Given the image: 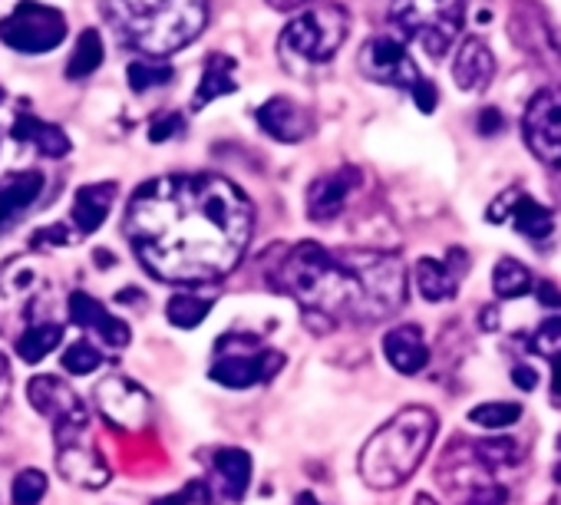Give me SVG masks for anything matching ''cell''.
<instances>
[{
  "label": "cell",
  "instance_id": "cell-1",
  "mask_svg": "<svg viewBox=\"0 0 561 505\" xmlns=\"http://www.w3.org/2000/svg\"><path fill=\"white\" fill-rule=\"evenodd\" d=\"M254 211L221 175H162L126 208V238L149 275L169 285H211L231 275L248 251Z\"/></svg>",
  "mask_w": 561,
  "mask_h": 505
},
{
  "label": "cell",
  "instance_id": "cell-2",
  "mask_svg": "<svg viewBox=\"0 0 561 505\" xmlns=\"http://www.w3.org/2000/svg\"><path fill=\"white\" fill-rule=\"evenodd\" d=\"M274 288L324 321H383L407 301V268L387 251H331L301 241L271 272Z\"/></svg>",
  "mask_w": 561,
  "mask_h": 505
},
{
  "label": "cell",
  "instance_id": "cell-3",
  "mask_svg": "<svg viewBox=\"0 0 561 505\" xmlns=\"http://www.w3.org/2000/svg\"><path fill=\"white\" fill-rule=\"evenodd\" d=\"M103 18L123 47L162 60L205 31L208 0H103Z\"/></svg>",
  "mask_w": 561,
  "mask_h": 505
},
{
  "label": "cell",
  "instance_id": "cell-4",
  "mask_svg": "<svg viewBox=\"0 0 561 505\" xmlns=\"http://www.w3.org/2000/svg\"><path fill=\"white\" fill-rule=\"evenodd\" d=\"M436 413L426 406H407L383 423L360 449V479L370 489L403 485L426 459L436 436Z\"/></svg>",
  "mask_w": 561,
  "mask_h": 505
},
{
  "label": "cell",
  "instance_id": "cell-5",
  "mask_svg": "<svg viewBox=\"0 0 561 505\" xmlns=\"http://www.w3.org/2000/svg\"><path fill=\"white\" fill-rule=\"evenodd\" d=\"M522 452L512 436L485 443H453L436 469L439 485L456 505H505L508 489L502 472L518 466Z\"/></svg>",
  "mask_w": 561,
  "mask_h": 505
},
{
  "label": "cell",
  "instance_id": "cell-6",
  "mask_svg": "<svg viewBox=\"0 0 561 505\" xmlns=\"http://www.w3.org/2000/svg\"><path fill=\"white\" fill-rule=\"evenodd\" d=\"M390 21L407 41H416L433 60H443L466 24V0H393Z\"/></svg>",
  "mask_w": 561,
  "mask_h": 505
},
{
  "label": "cell",
  "instance_id": "cell-7",
  "mask_svg": "<svg viewBox=\"0 0 561 505\" xmlns=\"http://www.w3.org/2000/svg\"><path fill=\"white\" fill-rule=\"evenodd\" d=\"M351 34V18L337 4L311 8L295 18L280 34V57L288 67L295 64H328Z\"/></svg>",
  "mask_w": 561,
  "mask_h": 505
},
{
  "label": "cell",
  "instance_id": "cell-8",
  "mask_svg": "<svg viewBox=\"0 0 561 505\" xmlns=\"http://www.w3.org/2000/svg\"><path fill=\"white\" fill-rule=\"evenodd\" d=\"M280 364H285V357L264 347L257 337L225 334L215 344V364L208 377L228 390H248L254 383H267L280 370Z\"/></svg>",
  "mask_w": 561,
  "mask_h": 505
},
{
  "label": "cell",
  "instance_id": "cell-9",
  "mask_svg": "<svg viewBox=\"0 0 561 505\" xmlns=\"http://www.w3.org/2000/svg\"><path fill=\"white\" fill-rule=\"evenodd\" d=\"M47 282L31 259H11L0 265V337H21L37 324V308L44 305Z\"/></svg>",
  "mask_w": 561,
  "mask_h": 505
},
{
  "label": "cell",
  "instance_id": "cell-10",
  "mask_svg": "<svg viewBox=\"0 0 561 505\" xmlns=\"http://www.w3.org/2000/svg\"><path fill=\"white\" fill-rule=\"evenodd\" d=\"M0 41L18 54H50L67 41V18L57 8H47L41 0H21V4L0 21Z\"/></svg>",
  "mask_w": 561,
  "mask_h": 505
},
{
  "label": "cell",
  "instance_id": "cell-11",
  "mask_svg": "<svg viewBox=\"0 0 561 505\" xmlns=\"http://www.w3.org/2000/svg\"><path fill=\"white\" fill-rule=\"evenodd\" d=\"M357 70L367 80L393 87V90H413L423 80L407 44L397 37H370L357 54Z\"/></svg>",
  "mask_w": 561,
  "mask_h": 505
},
{
  "label": "cell",
  "instance_id": "cell-12",
  "mask_svg": "<svg viewBox=\"0 0 561 505\" xmlns=\"http://www.w3.org/2000/svg\"><path fill=\"white\" fill-rule=\"evenodd\" d=\"M522 133L538 162L561 169V87H548L531 96Z\"/></svg>",
  "mask_w": 561,
  "mask_h": 505
},
{
  "label": "cell",
  "instance_id": "cell-13",
  "mask_svg": "<svg viewBox=\"0 0 561 505\" xmlns=\"http://www.w3.org/2000/svg\"><path fill=\"white\" fill-rule=\"evenodd\" d=\"M27 400L34 403L37 413L54 420V436H70L83 433L90 423L87 403L77 397V390L57 377H34L27 387Z\"/></svg>",
  "mask_w": 561,
  "mask_h": 505
},
{
  "label": "cell",
  "instance_id": "cell-14",
  "mask_svg": "<svg viewBox=\"0 0 561 505\" xmlns=\"http://www.w3.org/2000/svg\"><path fill=\"white\" fill-rule=\"evenodd\" d=\"M485 221H492V225H502V221H508L522 238H528V241H541V238H548L551 231H554V215H551V208H545L541 202H535L525 188H518V185H512V188H505L489 208H485Z\"/></svg>",
  "mask_w": 561,
  "mask_h": 505
},
{
  "label": "cell",
  "instance_id": "cell-15",
  "mask_svg": "<svg viewBox=\"0 0 561 505\" xmlns=\"http://www.w3.org/2000/svg\"><path fill=\"white\" fill-rule=\"evenodd\" d=\"M57 469L77 489H103L110 482V466L83 433L57 436Z\"/></svg>",
  "mask_w": 561,
  "mask_h": 505
},
{
  "label": "cell",
  "instance_id": "cell-16",
  "mask_svg": "<svg viewBox=\"0 0 561 505\" xmlns=\"http://www.w3.org/2000/svg\"><path fill=\"white\" fill-rule=\"evenodd\" d=\"M96 406L110 423H116L123 429H139L149 420V393L126 377L100 380L96 383Z\"/></svg>",
  "mask_w": 561,
  "mask_h": 505
},
{
  "label": "cell",
  "instance_id": "cell-17",
  "mask_svg": "<svg viewBox=\"0 0 561 505\" xmlns=\"http://www.w3.org/2000/svg\"><path fill=\"white\" fill-rule=\"evenodd\" d=\"M70 318L73 324L96 337L106 351H123L129 344V324L119 321L116 314H110L96 298H90L87 291H73L70 295Z\"/></svg>",
  "mask_w": 561,
  "mask_h": 505
},
{
  "label": "cell",
  "instance_id": "cell-18",
  "mask_svg": "<svg viewBox=\"0 0 561 505\" xmlns=\"http://www.w3.org/2000/svg\"><path fill=\"white\" fill-rule=\"evenodd\" d=\"M469 272V255L459 248H453L449 255L439 262V259H420L416 268H413V278H416V288L426 301L439 305V301H449L456 298L459 291V278Z\"/></svg>",
  "mask_w": 561,
  "mask_h": 505
},
{
  "label": "cell",
  "instance_id": "cell-19",
  "mask_svg": "<svg viewBox=\"0 0 561 505\" xmlns=\"http://www.w3.org/2000/svg\"><path fill=\"white\" fill-rule=\"evenodd\" d=\"M254 119H257L261 133H267L277 142H301L314 129L311 113L301 103H295L291 96H271L267 103H261L254 110Z\"/></svg>",
  "mask_w": 561,
  "mask_h": 505
},
{
  "label": "cell",
  "instance_id": "cell-20",
  "mask_svg": "<svg viewBox=\"0 0 561 505\" xmlns=\"http://www.w3.org/2000/svg\"><path fill=\"white\" fill-rule=\"evenodd\" d=\"M357 185H360L357 169H337V172H328V175L314 179L311 188H308V198H305L308 218L311 221H334L344 211V205H347V198H351V192Z\"/></svg>",
  "mask_w": 561,
  "mask_h": 505
},
{
  "label": "cell",
  "instance_id": "cell-21",
  "mask_svg": "<svg viewBox=\"0 0 561 505\" xmlns=\"http://www.w3.org/2000/svg\"><path fill=\"white\" fill-rule=\"evenodd\" d=\"M453 80L462 93H485L495 80V54L482 37H466L453 57Z\"/></svg>",
  "mask_w": 561,
  "mask_h": 505
},
{
  "label": "cell",
  "instance_id": "cell-22",
  "mask_svg": "<svg viewBox=\"0 0 561 505\" xmlns=\"http://www.w3.org/2000/svg\"><path fill=\"white\" fill-rule=\"evenodd\" d=\"M47 175L31 169V172H14L8 182H0V234H8L44 195Z\"/></svg>",
  "mask_w": 561,
  "mask_h": 505
},
{
  "label": "cell",
  "instance_id": "cell-23",
  "mask_svg": "<svg viewBox=\"0 0 561 505\" xmlns=\"http://www.w3.org/2000/svg\"><path fill=\"white\" fill-rule=\"evenodd\" d=\"M113 198H116V182H93V185H83L77 192L70 218H73L80 238L103 228V221H106V215L113 208Z\"/></svg>",
  "mask_w": 561,
  "mask_h": 505
},
{
  "label": "cell",
  "instance_id": "cell-24",
  "mask_svg": "<svg viewBox=\"0 0 561 505\" xmlns=\"http://www.w3.org/2000/svg\"><path fill=\"white\" fill-rule=\"evenodd\" d=\"M383 354H387L390 367L400 370V374H420L430 364V347H426L423 331L416 324L393 328L383 337Z\"/></svg>",
  "mask_w": 561,
  "mask_h": 505
},
{
  "label": "cell",
  "instance_id": "cell-25",
  "mask_svg": "<svg viewBox=\"0 0 561 505\" xmlns=\"http://www.w3.org/2000/svg\"><path fill=\"white\" fill-rule=\"evenodd\" d=\"M215 492L228 502H238L251 482V456L238 446H225L215 452Z\"/></svg>",
  "mask_w": 561,
  "mask_h": 505
},
{
  "label": "cell",
  "instance_id": "cell-26",
  "mask_svg": "<svg viewBox=\"0 0 561 505\" xmlns=\"http://www.w3.org/2000/svg\"><path fill=\"white\" fill-rule=\"evenodd\" d=\"M238 64L228 57V54H208L205 57V67H202V80H198V90H195V103L192 110H205L211 100H221L228 93L238 90V77H234Z\"/></svg>",
  "mask_w": 561,
  "mask_h": 505
},
{
  "label": "cell",
  "instance_id": "cell-27",
  "mask_svg": "<svg viewBox=\"0 0 561 505\" xmlns=\"http://www.w3.org/2000/svg\"><path fill=\"white\" fill-rule=\"evenodd\" d=\"M11 139L18 142H31L37 152H44L47 159H64L70 152V139L60 126L54 123H44L37 116H18L14 129H11Z\"/></svg>",
  "mask_w": 561,
  "mask_h": 505
},
{
  "label": "cell",
  "instance_id": "cell-28",
  "mask_svg": "<svg viewBox=\"0 0 561 505\" xmlns=\"http://www.w3.org/2000/svg\"><path fill=\"white\" fill-rule=\"evenodd\" d=\"M528 347L558 367L554 370V400H561V305L545 311V318L528 334Z\"/></svg>",
  "mask_w": 561,
  "mask_h": 505
},
{
  "label": "cell",
  "instance_id": "cell-29",
  "mask_svg": "<svg viewBox=\"0 0 561 505\" xmlns=\"http://www.w3.org/2000/svg\"><path fill=\"white\" fill-rule=\"evenodd\" d=\"M60 341H64V328L57 321H37L14 341V351L24 364H41L60 347Z\"/></svg>",
  "mask_w": 561,
  "mask_h": 505
},
{
  "label": "cell",
  "instance_id": "cell-30",
  "mask_svg": "<svg viewBox=\"0 0 561 505\" xmlns=\"http://www.w3.org/2000/svg\"><path fill=\"white\" fill-rule=\"evenodd\" d=\"M106 60V47H103V34L100 31H83L70 60H67V80H87L93 77Z\"/></svg>",
  "mask_w": 561,
  "mask_h": 505
},
{
  "label": "cell",
  "instance_id": "cell-31",
  "mask_svg": "<svg viewBox=\"0 0 561 505\" xmlns=\"http://www.w3.org/2000/svg\"><path fill=\"white\" fill-rule=\"evenodd\" d=\"M492 291L499 301H512V298H525L535 291V278L531 272L515 262V259H499L495 272H492Z\"/></svg>",
  "mask_w": 561,
  "mask_h": 505
},
{
  "label": "cell",
  "instance_id": "cell-32",
  "mask_svg": "<svg viewBox=\"0 0 561 505\" xmlns=\"http://www.w3.org/2000/svg\"><path fill=\"white\" fill-rule=\"evenodd\" d=\"M208 311H211V301H208V298H198V295H192V291H182V295H172V298H169L165 318H169L172 328L192 331V328H198V324L208 318Z\"/></svg>",
  "mask_w": 561,
  "mask_h": 505
},
{
  "label": "cell",
  "instance_id": "cell-33",
  "mask_svg": "<svg viewBox=\"0 0 561 505\" xmlns=\"http://www.w3.org/2000/svg\"><path fill=\"white\" fill-rule=\"evenodd\" d=\"M172 67H165V64H149V60H136V64H129V70H126V80H129V90L133 93H149V90H156V87H165V83H172Z\"/></svg>",
  "mask_w": 561,
  "mask_h": 505
},
{
  "label": "cell",
  "instance_id": "cell-34",
  "mask_svg": "<svg viewBox=\"0 0 561 505\" xmlns=\"http://www.w3.org/2000/svg\"><path fill=\"white\" fill-rule=\"evenodd\" d=\"M518 420H522L518 403H482V406H472V413H469V423H476L482 429H502Z\"/></svg>",
  "mask_w": 561,
  "mask_h": 505
},
{
  "label": "cell",
  "instance_id": "cell-35",
  "mask_svg": "<svg viewBox=\"0 0 561 505\" xmlns=\"http://www.w3.org/2000/svg\"><path fill=\"white\" fill-rule=\"evenodd\" d=\"M103 367V354H100V347L93 344V341H77V344H70L67 347V354H64V370L67 374H77V377H87V374H93V370H100Z\"/></svg>",
  "mask_w": 561,
  "mask_h": 505
},
{
  "label": "cell",
  "instance_id": "cell-36",
  "mask_svg": "<svg viewBox=\"0 0 561 505\" xmlns=\"http://www.w3.org/2000/svg\"><path fill=\"white\" fill-rule=\"evenodd\" d=\"M47 495V475L41 469H24L18 472L14 485H11V498L14 505H37Z\"/></svg>",
  "mask_w": 561,
  "mask_h": 505
},
{
  "label": "cell",
  "instance_id": "cell-37",
  "mask_svg": "<svg viewBox=\"0 0 561 505\" xmlns=\"http://www.w3.org/2000/svg\"><path fill=\"white\" fill-rule=\"evenodd\" d=\"M185 129V116L182 113H159L149 123V142H169L172 136H179Z\"/></svg>",
  "mask_w": 561,
  "mask_h": 505
},
{
  "label": "cell",
  "instance_id": "cell-38",
  "mask_svg": "<svg viewBox=\"0 0 561 505\" xmlns=\"http://www.w3.org/2000/svg\"><path fill=\"white\" fill-rule=\"evenodd\" d=\"M208 502V492L202 482H192L185 489H179V495H169V498H159L152 505H205Z\"/></svg>",
  "mask_w": 561,
  "mask_h": 505
},
{
  "label": "cell",
  "instance_id": "cell-39",
  "mask_svg": "<svg viewBox=\"0 0 561 505\" xmlns=\"http://www.w3.org/2000/svg\"><path fill=\"white\" fill-rule=\"evenodd\" d=\"M410 96H413V103H416V110L420 113H433L436 106H439V93H436V83L433 80H420L413 90H410Z\"/></svg>",
  "mask_w": 561,
  "mask_h": 505
},
{
  "label": "cell",
  "instance_id": "cell-40",
  "mask_svg": "<svg viewBox=\"0 0 561 505\" xmlns=\"http://www.w3.org/2000/svg\"><path fill=\"white\" fill-rule=\"evenodd\" d=\"M502 126H505V119H502V113L495 106L479 113V133L482 136H495V133H502Z\"/></svg>",
  "mask_w": 561,
  "mask_h": 505
},
{
  "label": "cell",
  "instance_id": "cell-41",
  "mask_svg": "<svg viewBox=\"0 0 561 505\" xmlns=\"http://www.w3.org/2000/svg\"><path fill=\"white\" fill-rule=\"evenodd\" d=\"M512 380H515V387H522V390H535V387H538V374H535L528 364L512 367Z\"/></svg>",
  "mask_w": 561,
  "mask_h": 505
},
{
  "label": "cell",
  "instance_id": "cell-42",
  "mask_svg": "<svg viewBox=\"0 0 561 505\" xmlns=\"http://www.w3.org/2000/svg\"><path fill=\"white\" fill-rule=\"evenodd\" d=\"M8 397H11V367H8L4 354H0V406L8 403Z\"/></svg>",
  "mask_w": 561,
  "mask_h": 505
},
{
  "label": "cell",
  "instance_id": "cell-43",
  "mask_svg": "<svg viewBox=\"0 0 561 505\" xmlns=\"http://www.w3.org/2000/svg\"><path fill=\"white\" fill-rule=\"evenodd\" d=\"M264 4L274 8V11H285L288 14V11H301L305 4H311V0H264Z\"/></svg>",
  "mask_w": 561,
  "mask_h": 505
},
{
  "label": "cell",
  "instance_id": "cell-44",
  "mask_svg": "<svg viewBox=\"0 0 561 505\" xmlns=\"http://www.w3.org/2000/svg\"><path fill=\"white\" fill-rule=\"evenodd\" d=\"M295 505H321V502L314 498V492H301V495L295 498Z\"/></svg>",
  "mask_w": 561,
  "mask_h": 505
},
{
  "label": "cell",
  "instance_id": "cell-45",
  "mask_svg": "<svg viewBox=\"0 0 561 505\" xmlns=\"http://www.w3.org/2000/svg\"><path fill=\"white\" fill-rule=\"evenodd\" d=\"M416 505H436V502H433L430 495H420V498H416Z\"/></svg>",
  "mask_w": 561,
  "mask_h": 505
},
{
  "label": "cell",
  "instance_id": "cell-46",
  "mask_svg": "<svg viewBox=\"0 0 561 505\" xmlns=\"http://www.w3.org/2000/svg\"><path fill=\"white\" fill-rule=\"evenodd\" d=\"M554 505H561V489H558V495H554Z\"/></svg>",
  "mask_w": 561,
  "mask_h": 505
},
{
  "label": "cell",
  "instance_id": "cell-47",
  "mask_svg": "<svg viewBox=\"0 0 561 505\" xmlns=\"http://www.w3.org/2000/svg\"><path fill=\"white\" fill-rule=\"evenodd\" d=\"M0 103H4V90H0Z\"/></svg>",
  "mask_w": 561,
  "mask_h": 505
},
{
  "label": "cell",
  "instance_id": "cell-48",
  "mask_svg": "<svg viewBox=\"0 0 561 505\" xmlns=\"http://www.w3.org/2000/svg\"><path fill=\"white\" fill-rule=\"evenodd\" d=\"M558 446H561V443H558Z\"/></svg>",
  "mask_w": 561,
  "mask_h": 505
}]
</instances>
